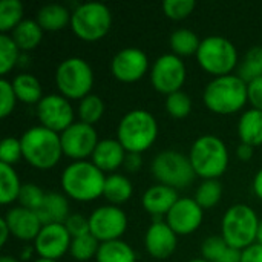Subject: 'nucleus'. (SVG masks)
I'll list each match as a JSON object with an SVG mask.
<instances>
[{
	"mask_svg": "<svg viewBox=\"0 0 262 262\" xmlns=\"http://www.w3.org/2000/svg\"><path fill=\"white\" fill-rule=\"evenodd\" d=\"M249 84L239 75L215 77L203 92V101L209 111L218 115H230L241 111L249 101Z\"/></svg>",
	"mask_w": 262,
	"mask_h": 262,
	"instance_id": "nucleus-1",
	"label": "nucleus"
},
{
	"mask_svg": "<svg viewBox=\"0 0 262 262\" xmlns=\"http://www.w3.org/2000/svg\"><path fill=\"white\" fill-rule=\"evenodd\" d=\"M253 192L262 201V169L258 170V173L253 178Z\"/></svg>",
	"mask_w": 262,
	"mask_h": 262,
	"instance_id": "nucleus-49",
	"label": "nucleus"
},
{
	"mask_svg": "<svg viewBox=\"0 0 262 262\" xmlns=\"http://www.w3.org/2000/svg\"><path fill=\"white\" fill-rule=\"evenodd\" d=\"M126 229L127 216L118 206H101L89 216V230L100 243L120 239Z\"/></svg>",
	"mask_w": 262,
	"mask_h": 262,
	"instance_id": "nucleus-13",
	"label": "nucleus"
},
{
	"mask_svg": "<svg viewBox=\"0 0 262 262\" xmlns=\"http://www.w3.org/2000/svg\"><path fill=\"white\" fill-rule=\"evenodd\" d=\"M17 101L18 100L12 89V83L6 78H2L0 80V117L6 118L8 115H11Z\"/></svg>",
	"mask_w": 262,
	"mask_h": 262,
	"instance_id": "nucleus-42",
	"label": "nucleus"
},
{
	"mask_svg": "<svg viewBox=\"0 0 262 262\" xmlns=\"http://www.w3.org/2000/svg\"><path fill=\"white\" fill-rule=\"evenodd\" d=\"M256 212L247 204L230 206L221 221V236L233 249L243 252L256 243L258 226Z\"/></svg>",
	"mask_w": 262,
	"mask_h": 262,
	"instance_id": "nucleus-6",
	"label": "nucleus"
},
{
	"mask_svg": "<svg viewBox=\"0 0 262 262\" xmlns=\"http://www.w3.org/2000/svg\"><path fill=\"white\" fill-rule=\"evenodd\" d=\"M149 68V58L138 48H124L118 51L111 61L112 75L123 83H135L141 80Z\"/></svg>",
	"mask_w": 262,
	"mask_h": 262,
	"instance_id": "nucleus-15",
	"label": "nucleus"
},
{
	"mask_svg": "<svg viewBox=\"0 0 262 262\" xmlns=\"http://www.w3.org/2000/svg\"><path fill=\"white\" fill-rule=\"evenodd\" d=\"M20 48L9 34H0V74L6 75L20 60Z\"/></svg>",
	"mask_w": 262,
	"mask_h": 262,
	"instance_id": "nucleus-36",
	"label": "nucleus"
},
{
	"mask_svg": "<svg viewBox=\"0 0 262 262\" xmlns=\"http://www.w3.org/2000/svg\"><path fill=\"white\" fill-rule=\"evenodd\" d=\"M126 155L127 152L117 138H104L98 141L91 161L101 172H114L120 166H124Z\"/></svg>",
	"mask_w": 262,
	"mask_h": 262,
	"instance_id": "nucleus-20",
	"label": "nucleus"
},
{
	"mask_svg": "<svg viewBox=\"0 0 262 262\" xmlns=\"http://www.w3.org/2000/svg\"><path fill=\"white\" fill-rule=\"evenodd\" d=\"M72 236L64 224L43 226L38 236L34 241V249L40 258L58 261L66 252H69Z\"/></svg>",
	"mask_w": 262,
	"mask_h": 262,
	"instance_id": "nucleus-17",
	"label": "nucleus"
},
{
	"mask_svg": "<svg viewBox=\"0 0 262 262\" xmlns=\"http://www.w3.org/2000/svg\"><path fill=\"white\" fill-rule=\"evenodd\" d=\"M150 170L158 184L169 186L175 190L189 187L196 177L189 155L177 150H163L155 155Z\"/></svg>",
	"mask_w": 262,
	"mask_h": 262,
	"instance_id": "nucleus-10",
	"label": "nucleus"
},
{
	"mask_svg": "<svg viewBox=\"0 0 262 262\" xmlns=\"http://www.w3.org/2000/svg\"><path fill=\"white\" fill-rule=\"evenodd\" d=\"M97 262H137V256L134 249L121 241V239H115V241H107V243H101L98 253L95 256Z\"/></svg>",
	"mask_w": 262,
	"mask_h": 262,
	"instance_id": "nucleus-29",
	"label": "nucleus"
},
{
	"mask_svg": "<svg viewBox=\"0 0 262 262\" xmlns=\"http://www.w3.org/2000/svg\"><path fill=\"white\" fill-rule=\"evenodd\" d=\"M45 195H46V192H43L37 184H34V183H26V184L21 186L20 195H18V200H17V201L20 203L21 207L35 212V210L41 206V203H43V200H45Z\"/></svg>",
	"mask_w": 262,
	"mask_h": 262,
	"instance_id": "nucleus-39",
	"label": "nucleus"
},
{
	"mask_svg": "<svg viewBox=\"0 0 262 262\" xmlns=\"http://www.w3.org/2000/svg\"><path fill=\"white\" fill-rule=\"evenodd\" d=\"M12 40L15 41V45L20 48V51H32L35 49L41 38H43V29L41 26L37 23V20L32 18H25L11 34Z\"/></svg>",
	"mask_w": 262,
	"mask_h": 262,
	"instance_id": "nucleus-27",
	"label": "nucleus"
},
{
	"mask_svg": "<svg viewBox=\"0 0 262 262\" xmlns=\"http://www.w3.org/2000/svg\"><path fill=\"white\" fill-rule=\"evenodd\" d=\"M239 262H262V246L255 243L253 246L247 247L241 252V261Z\"/></svg>",
	"mask_w": 262,
	"mask_h": 262,
	"instance_id": "nucleus-45",
	"label": "nucleus"
},
{
	"mask_svg": "<svg viewBox=\"0 0 262 262\" xmlns=\"http://www.w3.org/2000/svg\"><path fill=\"white\" fill-rule=\"evenodd\" d=\"M204 220V210L195 198H180L166 215L169 227L181 236L196 232Z\"/></svg>",
	"mask_w": 262,
	"mask_h": 262,
	"instance_id": "nucleus-16",
	"label": "nucleus"
},
{
	"mask_svg": "<svg viewBox=\"0 0 262 262\" xmlns=\"http://www.w3.org/2000/svg\"><path fill=\"white\" fill-rule=\"evenodd\" d=\"M187 77V69L181 57L172 54L160 55L150 68V83L154 89L166 97L181 91Z\"/></svg>",
	"mask_w": 262,
	"mask_h": 262,
	"instance_id": "nucleus-11",
	"label": "nucleus"
},
{
	"mask_svg": "<svg viewBox=\"0 0 262 262\" xmlns=\"http://www.w3.org/2000/svg\"><path fill=\"white\" fill-rule=\"evenodd\" d=\"M34 262H58V261H54V259H46V258H37Z\"/></svg>",
	"mask_w": 262,
	"mask_h": 262,
	"instance_id": "nucleus-53",
	"label": "nucleus"
},
{
	"mask_svg": "<svg viewBox=\"0 0 262 262\" xmlns=\"http://www.w3.org/2000/svg\"><path fill=\"white\" fill-rule=\"evenodd\" d=\"M112 12L100 2H86L72 11L71 28L83 41H98L111 31Z\"/></svg>",
	"mask_w": 262,
	"mask_h": 262,
	"instance_id": "nucleus-8",
	"label": "nucleus"
},
{
	"mask_svg": "<svg viewBox=\"0 0 262 262\" xmlns=\"http://www.w3.org/2000/svg\"><path fill=\"white\" fill-rule=\"evenodd\" d=\"M37 117L40 126L57 134L66 130L74 121V109L71 101L61 94H48L37 104Z\"/></svg>",
	"mask_w": 262,
	"mask_h": 262,
	"instance_id": "nucleus-14",
	"label": "nucleus"
},
{
	"mask_svg": "<svg viewBox=\"0 0 262 262\" xmlns=\"http://www.w3.org/2000/svg\"><path fill=\"white\" fill-rule=\"evenodd\" d=\"M132 193H134V186L127 177L121 173H111L109 177H106L103 196L112 206H120L127 203Z\"/></svg>",
	"mask_w": 262,
	"mask_h": 262,
	"instance_id": "nucleus-26",
	"label": "nucleus"
},
{
	"mask_svg": "<svg viewBox=\"0 0 262 262\" xmlns=\"http://www.w3.org/2000/svg\"><path fill=\"white\" fill-rule=\"evenodd\" d=\"M20 178L12 166L0 163V203L8 206L18 200L20 189H21Z\"/></svg>",
	"mask_w": 262,
	"mask_h": 262,
	"instance_id": "nucleus-31",
	"label": "nucleus"
},
{
	"mask_svg": "<svg viewBox=\"0 0 262 262\" xmlns=\"http://www.w3.org/2000/svg\"><path fill=\"white\" fill-rule=\"evenodd\" d=\"M195 8H196L195 0H166L163 3L164 14L172 20L187 18L193 12Z\"/></svg>",
	"mask_w": 262,
	"mask_h": 262,
	"instance_id": "nucleus-41",
	"label": "nucleus"
},
{
	"mask_svg": "<svg viewBox=\"0 0 262 262\" xmlns=\"http://www.w3.org/2000/svg\"><path fill=\"white\" fill-rule=\"evenodd\" d=\"M43 226L48 224H64L69 218V201L64 193L46 192L41 206L35 210Z\"/></svg>",
	"mask_w": 262,
	"mask_h": 262,
	"instance_id": "nucleus-22",
	"label": "nucleus"
},
{
	"mask_svg": "<svg viewBox=\"0 0 262 262\" xmlns=\"http://www.w3.org/2000/svg\"><path fill=\"white\" fill-rule=\"evenodd\" d=\"M189 160L196 177L203 180H218L229 167V150L220 137L207 134L193 141Z\"/></svg>",
	"mask_w": 262,
	"mask_h": 262,
	"instance_id": "nucleus-5",
	"label": "nucleus"
},
{
	"mask_svg": "<svg viewBox=\"0 0 262 262\" xmlns=\"http://www.w3.org/2000/svg\"><path fill=\"white\" fill-rule=\"evenodd\" d=\"M23 3L20 0H2L0 2V32H12L23 18Z\"/></svg>",
	"mask_w": 262,
	"mask_h": 262,
	"instance_id": "nucleus-32",
	"label": "nucleus"
},
{
	"mask_svg": "<svg viewBox=\"0 0 262 262\" xmlns=\"http://www.w3.org/2000/svg\"><path fill=\"white\" fill-rule=\"evenodd\" d=\"M178 244V235L166 221H154L144 235V247L155 259H167L173 255Z\"/></svg>",
	"mask_w": 262,
	"mask_h": 262,
	"instance_id": "nucleus-18",
	"label": "nucleus"
},
{
	"mask_svg": "<svg viewBox=\"0 0 262 262\" xmlns=\"http://www.w3.org/2000/svg\"><path fill=\"white\" fill-rule=\"evenodd\" d=\"M9 236H11V230H9L5 218H2L0 220V246H5Z\"/></svg>",
	"mask_w": 262,
	"mask_h": 262,
	"instance_id": "nucleus-48",
	"label": "nucleus"
},
{
	"mask_svg": "<svg viewBox=\"0 0 262 262\" xmlns=\"http://www.w3.org/2000/svg\"><path fill=\"white\" fill-rule=\"evenodd\" d=\"M3 218L11 230V236L20 241H35L43 227L37 213L21 206L9 209Z\"/></svg>",
	"mask_w": 262,
	"mask_h": 262,
	"instance_id": "nucleus-19",
	"label": "nucleus"
},
{
	"mask_svg": "<svg viewBox=\"0 0 262 262\" xmlns=\"http://www.w3.org/2000/svg\"><path fill=\"white\" fill-rule=\"evenodd\" d=\"M169 43H170V48H172L175 55L189 57V55H193V54L196 55V52L200 49V45H201V40H200L198 34L193 32L192 29L180 28V29H177V31H173L170 34Z\"/></svg>",
	"mask_w": 262,
	"mask_h": 262,
	"instance_id": "nucleus-30",
	"label": "nucleus"
},
{
	"mask_svg": "<svg viewBox=\"0 0 262 262\" xmlns=\"http://www.w3.org/2000/svg\"><path fill=\"white\" fill-rule=\"evenodd\" d=\"M201 255L209 262H239L241 252L230 247L223 236H209L201 244Z\"/></svg>",
	"mask_w": 262,
	"mask_h": 262,
	"instance_id": "nucleus-24",
	"label": "nucleus"
},
{
	"mask_svg": "<svg viewBox=\"0 0 262 262\" xmlns=\"http://www.w3.org/2000/svg\"><path fill=\"white\" fill-rule=\"evenodd\" d=\"M196 60L200 66L213 77L230 75L238 64V51L229 38L209 35L201 40Z\"/></svg>",
	"mask_w": 262,
	"mask_h": 262,
	"instance_id": "nucleus-9",
	"label": "nucleus"
},
{
	"mask_svg": "<svg viewBox=\"0 0 262 262\" xmlns=\"http://www.w3.org/2000/svg\"><path fill=\"white\" fill-rule=\"evenodd\" d=\"M23 158L35 169L48 170L58 164L63 155L60 134L45 127L34 126L20 137Z\"/></svg>",
	"mask_w": 262,
	"mask_h": 262,
	"instance_id": "nucleus-3",
	"label": "nucleus"
},
{
	"mask_svg": "<svg viewBox=\"0 0 262 262\" xmlns=\"http://www.w3.org/2000/svg\"><path fill=\"white\" fill-rule=\"evenodd\" d=\"M0 262H18L15 258H12V256H9V255H5V256H2L0 258Z\"/></svg>",
	"mask_w": 262,
	"mask_h": 262,
	"instance_id": "nucleus-52",
	"label": "nucleus"
},
{
	"mask_svg": "<svg viewBox=\"0 0 262 262\" xmlns=\"http://www.w3.org/2000/svg\"><path fill=\"white\" fill-rule=\"evenodd\" d=\"M61 187L74 201L89 203L103 195L106 177L92 161H72L61 172Z\"/></svg>",
	"mask_w": 262,
	"mask_h": 262,
	"instance_id": "nucleus-2",
	"label": "nucleus"
},
{
	"mask_svg": "<svg viewBox=\"0 0 262 262\" xmlns=\"http://www.w3.org/2000/svg\"><path fill=\"white\" fill-rule=\"evenodd\" d=\"M166 111L173 118H186L192 112V98L189 94L178 91L166 97Z\"/></svg>",
	"mask_w": 262,
	"mask_h": 262,
	"instance_id": "nucleus-38",
	"label": "nucleus"
},
{
	"mask_svg": "<svg viewBox=\"0 0 262 262\" xmlns=\"http://www.w3.org/2000/svg\"><path fill=\"white\" fill-rule=\"evenodd\" d=\"M100 244L101 243L92 233H88V235H83V236L72 239L69 253L75 261L86 262L97 256Z\"/></svg>",
	"mask_w": 262,
	"mask_h": 262,
	"instance_id": "nucleus-35",
	"label": "nucleus"
},
{
	"mask_svg": "<svg viewBox=\"0 0 262 262\" xmlns=\"http://www.w3.org/2000/svg\"><path fill=\"white\" fill-rule=\"evenodd\" d=\"M21 158H23V149H21L20 138H14V137L3 138L0 144V163L14 166Z\"/></svg>",
	"mask_w": 262,
	"mask_h": 262,
	"instance_id": "nucleus-40",
	"label": "nucleus"
},
{
	"mask_svg": "<svg viewBox=\"0 0 262 262\" xmlns=\"http://www.w3.org/2000/svg\"><path fill=\"white\" fill-rule=\"evenodd\" d=\"M103 114H104V103L98 95L89 94L88 97L80 100V104H78L80 121L94 126L95 123L101 120Z\"/></svg>",
	"mask_w": 262,
	"mask_h": 262,
	"instance_id": "nucleus-37",
	"label": "nucleus"
},
{
	"mask_svg": "<svg viewBox=\"0 0 262 262\" xmlns=\"http://www.w3.org/2000/svg\"><path fill=\"white\" fill-rule=\"evenodd\" d=\"M55 86L68 100H83L94 86V71L81 57H69L55 69Z\"/></svg>",
	"mask_w": 262,
	"mask_h": 262,
	"instance_id": "nucleus-7",
	"label": "nucleus"
},
{
	"mask_svg": "<svg viewBox=\"0 0 262 262\" xmlns=\"http://www.w3.org/2000/svg\"><path fill=\"white\" fill-rule=\"evenodd\" d=\"M249 101L252 103L253 109L262 111V77L249 83Z\"/></svg>",
	"mask_w": 262,
	"mask_h": 262,
	"instance_id": "nucleus-44",
	"label": "nucleus"
},
{
	"mask_svg": "<svg viewBox=\"0 0 262 262\" xmlns=\"http://www.w3.org/2000/svg\"><path fill=\"white\" fill-rule=\"evenodd\" d=\"M187 262H209L207 259H204V258H195V259H190V261Z\"/></svg>",
	"mask_w": 262,
	"mask_h": 262,
	"instance_id": "nucleus-54",
	"label": "nucleus"
},
{
	"mask_svg": "<svg viewBox=\"0 0 262 262\" xmlns=\"http://www.w3.org/2000/svg\"><path fill=\"white\" fill-rule=\"evenodd\" d=\"M223 196V184L218 180H203L195 192V201L203 210L213 209Z\"/></svg>",
	"mask_w": 262,
	"mask_h": 262,
	"instance_id": "nucleus-34",
	"label": "nucleus"
},
{
	"mask_svg": "<svg viewBox=\"0 0 262 262\" xmlns=\"http://www.w3.org/2000/svg\"><path fill=\"white\" fill-rule=\"evenodd\" d=\"M143 166V158H141V154H127L126 155V160H124V167L135 173L141 169Z\"/></svg>",
	"mask_w": 262,
	"mask_h": 262,
	"instance_id": "nucleus-46",
	"label": "nucleus"
},
{
	"mask_svg": "<svg viewBox=\"0 0 262 262\" xmlns=\"http://www.w3.org/2000/svg\"><path fill=\"white\" fill-rule=\"evenodd\" d=\"M12 89L18 101L26 104H38L40 100L45 97L41 94V84L32 74H18L14 77Z\"/></svg>",
	"mask_w": 262,
	"mask_h": 262,
	"instance_id": "nucleus-28",
	"label": "nucleus"
},
{
	"mask_svg": "<svg viewBox=\"0 0 262 262\" xmlns=\"http://www.w3.org/2000/svg\"><path fill=\"white\" fill-rule=\"evenodd\" d=\"M60 138L63 155L72 158L74 161H84V158L92 157L100 141L95 127L83 121L72 123L66 130L60 134Z\"/></svg>",
	"mask_w": 262,
	"mask_h": 262,
	"instance_id": "nucleus-12",
	"label": "nucleus"
},
{
	"mask_svg": "<svg viewBox=\"0 0 262 262\" xmlns=\"http://www.w3.org/2000/svg\"><path fill=\"white\" fill-rule=\"evenodd\" d=\"M238 135L241 143L252 147L262 146V111L249 109L238 121Z\"/></svg>",
	"mask_w": 262,
	"mask_h": 262,
	"instance_id": "nucleus-23",
	"label": "nucleus"
},
{
	"mask_svg": "<svg viewBox=\"0 0 262 262\" xmlns=\"http://www.w3.org/2000/svg\"><path fill=\"white\" fill-rule=\"evenodd\" d=\"M158 137L155 117L144 109H132L123 115L117 127V140L127 154H143Z\"/></svg>",
	"mask_w": 262,
	"mask_h": 262,
	"instance_id": "nucleus-4",
	"label": "nucleus"
},
{
	"mask_svg": "<svg viewBox=\"0 0 262 262\" xmlns=\"http://www.w3.org/2000/svg\"><path fill=\"white\" fill-rule=\"evenodd\" d=\"M72 12L58 3H48L37 12V23L43 31H60L71 25Z\"/></svg>",
	"mask_w": 262,
	"mask_h": 262,
	"instance_id": "nucleus-25",
	"label": "nucleus"
},
{
	"mask_svg": "<svg viewBox=\"0 0 262 262\" xmlns=\"http://www.w3.org/2000/svg\"><path fill=\"white\" fill-rule=\"evenodd\" d=\"M34 252H35L34 246H25V247L21 249V252H20V258H21L23 261H29V259L32 258Z\"/></svg>",
	"mask_w": 262,
	"mask_h": 262,
	"instance_id": "nucleus-50",
	"label": "nucleus"
},
{
	"mask_svg": "<svg viewBox=\"0 0 262 262\" xmlns=\"http://www.w3.org/2000/svg\"><path fill=\"white\" fill-rule=\"evenodd\" d=\"M238 75L249 84L253 80H258L262 77V46H253L250 48L246 55L243 57Z\"/></svg>",
	"mask_w": 262,
	"mask_h": 262,
	"instance_id": "nucleus-33",
	"label": "nucleus"
},
{
	"mask_svg": "<svg viewBox=\"0 0 262 262\" xmlns=\"http://www.w3.org/2000/svg\"><path fill=\"white\" fill-rule=\"evenodd\" d=\"M253 149H255V147L241 143V144L238 146V149H236V155H238V158H239L241 161H250L252 157H253V152H255Z\"/></svg>",
	"mask_w": 262,
	"mask_h": 262,
	"instance_id": "nucleus-47",
	"label": "nucleus"
},
{
	"mask_svg": "<svg viewBox=\"0 0 262 262\" xmlns=\"http://www.w3.org/2000/svg\"><path fill=\"white\" fill-rule=\"evenodd\" d=\"M256 243L262 246V220L259 221V226H258V235H256Z\"/></svg>",
	"mask_w": 262,
	"mask_h": 262,
	"instance_id": "nucleus-51",
	"label": "nucleus"
},
{
	"mask_svg": "<svg viewBox=\"0 0 262 262\" xmlns=\"http://www.w3.org/2000/svg\"><path fill=\"white\" fill-rule=\"evenodd\" d=\"M64 227L68 229L72 239L91 233V230H89V218H86V216H83L80 213H71L69 218L66 220V223H64Z\"/></svg>",
	"mask_w": 262,
	"mask_h": 262,
	"instance_id": "nucleus-43",
	"label": "nucleus"
},
{
	"mask_svg": "<svg viewBox=\"0 0 262 262\" xmlns=\"http://www.w3.org/2000/svg\"><path fill=\"white\" fill-rule=\"evenodd\" d=\"M178 200L180 196L175 189L164 184H155L143 193L141 206L154 216H166Z\"/></svg>",
	"mask_w": 262,
	"mask_h": 262,
	"instance_id": "nucleus-21",
	"label": "nucleus"
}]
</instances>
